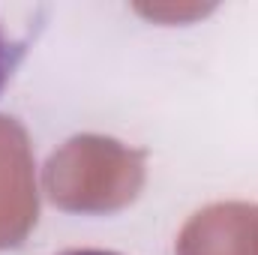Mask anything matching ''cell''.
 Listing matches in <instances>:
<instances>
[{"instance_id": "2", "label": "cell", "mask_w": 258, "mask_h": 255, "mask_svg": "<svg viewBox=\"0 0 258 255\" xmlns=\"http://www.w3.org/2000/svg\"><path fill=\"white\" fill-rule=\"evenodd\" d=\"M63 255H120V252H111V249H72V252Z\"/></svg>"}, {"instance_id": "1", "label": "cell", "mask_w": 258, "mask_h": 255, "mask_svg": "<svg viewBox=\"0 0 258 255\" xmlns=\"http://www.w3.org/2000/svg\"><path fill=\"white\" fill-rule=\"evenodd\" d=\"M6 9L0 6V93L18 72L21 60L27 57L39 24H6Z\"/></svg>"}]
</instances>
